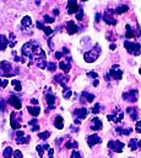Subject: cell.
<instances>
[{
	"label": "cell",
	"instance_id": "3957f363",
	"mask_svg": "<svg viewBox=\"0 0 141 158\" xmlns=\"http://www.w3.org/2000/svg\"><path fill=\"white\" fill-rule=\"evenodd\" d=\"M99 54H101V48H99V46H98V44H96V49L93 48L92 51L86 52V53L83 54V58H85V60H86V62L92 63V62H94V60L99 57Z\"/></svg>",
	"mask_w": 141,
	"mask_h": 158
},
{
	"label": "cell",
	"instance_id": "9f6ffc18",
	"mask_svg": "<svg viewBox=\"0 0 141 158\" xmlns=\"http://www.w3.org/2000/svg\"><path fill=\"white\" fill-rule=\"evenodd\" d=\"M139 73H140V75H141V68H140V69H139Z\"/></svg>",
	"mask_w": 141,
	"mask_h": 158
},
{
	"label": "cell",
	"instance_id": "e575fe53",
	"mask_svg": "<svg viewBox=\"0 0 141 158\" xmlns=\"http://www.w3.org/2000/svg\"><path fill=\"white\" fill-rule=\"evenodd\" d=\"M47 69L50 70V72H54V70L56 69V64H55L54 62H49V63L47 64Z\"/></svg>",
	"mask_w": 141,
	"mask_h": 158
},
{
	"label": "cell",
	"instance_id": "9a60e30c",
	"mask_svg": "<svg viewBox=\"0 0 141 158\" xmlns=\"http://www.w3.org/2000/svg\"><path fill=\"white\" fill-rule=\"evenodd\" d=\"M67 80H69V78L65 77V75H63V74H55V77H54V81H55V83H59L64 89L66 88Z\"/></svg>",
	"mask_w": 141,
	"mask_h": 158
},
{
	"label": "cell",
	"instance_id": "7c38bea8",
	"mask_svg": "<svg viewBox=\"0 0 141 158\" xmlns=\"http://www.w3.org/2000/svg\"><path fill=\"white\" fill-rule=\"evenodd\" d=\"M6 101H7L10 105H12V106H13L16 110H20V109H21V106H22L21 100H20L17 96H13V95H11V96H10V98H9Z\"/></svg>",
	"mask_w": 141,
	"mask_h": 158
},
{
	"label": "cell",
	"instance_id": "484cf974",
	"mask_svg": "<svg viewBox=\"0 0 141 158\" xmlns=\"http://www.w3.org/2000/svg\"><path fill=\"white\" fill-rule=\"evenodd\" d=\"M125 28H126L125 38H134V37H135V33H134V30L131 28V26H130V25H126Z\"/></svg>",
	"mask_w": 141,
	"mask_h": 158
},
{
	"label": "cell",
	"instance_id": "f6af8a7d",
	"mask_svg": "<svg viewBox=\"0 0 141 158\" xmlns=\"http://www.w3.org/2000/svg\"><path fill=\"white\" fill-rule=\"evenodd\" d=\"M5 104H6V100H0V111H5Z\"/></svg>",
	"mask_w": 141,
	"mask_h": 158
},
{
	"label": "cell",
	"instance_id": "8992f818",
	"mask_svg": "<svg viewBox=\"0 0 141 158\" xmlns=\"http://www.w3.org/2000/svg\"><path fill=\"white\" fill-rule=\"evenodd\" d=\"M137 96H139V93H137L136 89L129 90V91L123 94V99L125 101H129V102H136L137 101Z\"/></svg>",
	"mask_w": 141,
	"mask_h": 158
},
{
	"label": "cell",
	"instance_id": "5bb4252c",
	"mask_svg": "<svg viewBox=\"0 0 141 158\" xmlns=\"http://www.w3.org/2000/svg\"><path fill=\"white\" fill-rule=\"evenodd\" d=\"M101 142H102V138L98 135H96V133H93V135H91V136L87 137V143H88L90 147H93L94 144H98Z\"/></svg>",
	"mask_w": 141,
	"mask_h": 158
},
{
	"label": "cell",
	"instance_id": "d4e9b609",
	"mask_svg": "<svg viewBox=\"0 0 141 158\" xmlns=\"http://www.w3.org/2000/svg\"><path fill=\"white\" fill-rule=\"evenodd\" d=\"M29 142V136H20V137H16V143L17 144H25V143H28Z\"/></svg>",
	"mask_w": 141,
	"mask_h": 158
},
{
	"label": "cell",
	"instance_id": "5b68a950",
	"mask_svg": "<svg viewBox=\"0 0 141 158\" xmlns=\"http://www.w3.org/2000/svg\"><path fill=\"white\" fill-rule=\"evenodd\" d=\"M123 69H120V67L118 65V64H114L110 69H109V75L113 78V79H115V80H120L121 78H123Z\"/></svg>",
	"mask_w": 141,
	"mask_h": 158
},
{
	"label": "cell",
	"instance_id": "83f0119b",
	"mask_svg": "<svg viewBox=\"0 0 141 158\" xmlns=\"http://www.w3.org/2000/svg\"><path fill=\"white\" fill-rule=\"evenodd\" d=\"M64 147L65 148H77L78 147V143L76 142V141H74V139H69L67 142H65V144H64Z\"/></svg>",
	"mask_w": 141,
	"mask_h": 158
},
{
	"label": "cell",
	"instance_id": "f1b7e54d",
	"mask_svg": "<svg viewBox=\"0 0 141 158\" xmlns=\"http://www.w3.org/2000/svg\"><path fill=\"white\" fill-rule=\"evenodd\" d=\"M12 154H13V152H12V148L9 146V147H6L5 149H4V152H2V156L5 157V158H12Z\"/></svg>",
	"mask_w": 141,
	"mask_h": 158
},
{
	"label": "cell",
	"instance_id": "9c48e42d",
	"mask_svg": "<svg viewBox=\"0 0 141 158\" xmlns=\"http://www.w3.org/2000/svg\"><path fill=\"white\" fill-rule=\"evenodd\" d=\"M87 112L88 110L86 107H81V109H76L74 111V115L76 116V120H75V123H80V120H83L86 116H87Z\"/></svg>",
	"mask_w": 141,
	"mask_h": 158
},
{
	"label": "cell",
	"instance_id": "8fae6325",
	"mask_svg": "<svg viewBox=\"0 0 141 158\" xmlns=\"http://www.w3.org/2000/svg\"><path fill=\"white\" fill-rule=\"evenodd\" d=\"M78 5H77V1L76 0H69L67 1V14H76L78 11Z\"/></svg>",
	"mask_w": 141,
	"mask_h": 158
},
{
	"label": "cell",
	"instance_id": "60d3db41",
	"mask_svg": "<svg viewBox=\"0 0 141 158\" xmlns=\"http://www.w3.org/2000/svg\"><path fill=\"white\" fill-rule=\"evenodd\" d=\"M87 77H90V78H92V79L96 80V79L98 78V74H97L96 72H88V73H87Z\"/></svg>",
	"mask_w": 141,
	"mask_h": 158
},
{
	"label": "cell",
	"instance_id": "2e32d148",
	"mask_svg": "<svg viewBox=\"0 0 141 158\" xmlns=\"http://www.w3.org/2000/svg\"><path fill=\"white\" fill-rule=\"evenodd\" d=\"M102 127H103V123H102V121L98 118V117H93L92 118V125H91V130L92 131H99V130H102Z\"/></svg>",
	"mask_w": 141,
	"mask_h": 158
},
{
	"label": "cell",
	"instance_id": "b9f144b4",
	"mask_svg": "<svg viewBox=\"0 0 141 158\" xmlns=\"http://www.w3.org/2000/svg\"><path fill=\"white\" fill-rule=\"evenodd\" d=\"M135 131L137 133H141V120L140 121H136V126H135Z\"/></svg>",
	"mask_w": 141,
	"mask_h": 158
},
{
	"label": "cell",
	"instance_id": "277c9868",
	"mask_svg": "<svg viewBox=\"0 0 141 158\" xmlns=\"http://www.w3.org/2000/svg\"><path fill=\"white\" fill-rule=\"evenodd\" d=\"M55 99H56L55 95L50 91L49 88H47V93H45V95H44V101H45L47 105H48V111L54 109V106H55Z\"/></svg>",
	"mask_w": 141,
	"mask_h": 158
},
{
	"label": "cell",
	"instance_id": "d6986e66",
	"mask_svg": "<svg viewBox=\"0 0 141 158\" xmlns=\"http://www.w3.org/2000/svg\"><path fill=\"white\" fill-rule=\"evenodd\" d=\"M126 112L130 115V117H131L132 121H137L139 112H137V109H136V107H131V106H129V107H126Z\"/></svg>",
	"mask_w": 141,
	"mask_h": 158
},
{
	"label": "cell",
	"instance_id": "11a10c76",
	"mask_svg": "<svg viewBox=\"0 0 141 158\" xmlns=\"http://www.w3.org/2000/svg\"><path fill=\"white\" fill-rule=\"evenodd\" d=\"M98 85V79H96L94 81H93V86H97Z\"/></svg>",
	"mask_w": 141,
	"mask_h": 158
},
{
	"label": "cell",
	"instance_id": "f35d334b",
	"mask_svg": "<svg viewBox=\"0 0 141 158\" xmlns=\"http://www.w3.org/2000/svg\"><path fill=\"white\" fill-rule=\"evenodd\" d=\"M99 111H101V109H99V104H98V102H96V104H94V106L92 107V112H93V114H98Z\"/></svg>",
	"mask_w": 141,
	"mask_h": 158
},
{
	"label": "cell",
	"instance_id": "ffe728a7",
	"mask_svg": "<svg viewBox=\"0 0 141 158\" xmlns=\"http://www.w3.org/2000/svg\"><path fill=\"white\" fill-rule=\"evenodd\" d=\"M93 99H94V95L93 94H90L87 91H83L82 93V96H81V102H86V101L91 102V101H93Z\"/></svg>",
	"mask_w": 141,
	"mask_h": 158
},
{
	"label": "cell",
	"instance_id": "30bf717a",
	"mask_svg": "<svg viewBox=\"0 0 141 158\" xmlns=\"http://www.w3.org/2000/svg\"><path fill=\"white\" fill-rule=\"evenodd\" d=\"M66 32L69 35H75V33L78 32V26L75 23V21L70 20V21L66 22Z\"/></svg>",
	"mask_w": 141,
	"mask_h": 158
},
{
	"label": "cell",
	"instance_id": "d6a6232c",
	"mask_svg": "<svg viewBox=\"0 0 141 158\" xmlns=\"http://www.w3.org/2000/svg\"><path fill=\"white\" fill-rule=\"evenodd\" d=\"M71 95H72L71 89L65 88V89H64V91H63V96H64V99H70V98H71Z\"/></svg>",
	"mask_w": 141,
	"mask_h": 158
},
{
	"label": "cell",
	"instance_id": "1f68e13d",
	"mask_svg": "<svg viewBox=\"0 0 141 158\" xmlns=\"http://www.w3.org/2000/svg\"><path fill=\"white\" fill-rule=\"evenodd\" d=\"M21 23H22V26H26V27H28V26H31V23H32V20H31V17H29V16H25V17L22 19Z\"/></svg>",
	"mask_w": 141,
	"mask_h": 158
},
{
	"label": "cell",
	"instance_id": "7dc6e473",
	"mask_svg": "<svg viewBox=\"0 0 141 158\" xmlns=\"http://www.w3.org/2000/svg\"><path fill=\"white\" fill-rule=\"evenodd\" d=\"M53 153H54V149L53 148H49L48 149V158H53Z\"/></svg>",
	"mask_w": 141,
	"mask_h": 158
},
{
	"label": "cell",
	"instance_id": "6da1fadb",
	"mask_svg": "<svg viewBox=\"0 0 141 158\" xmlns=\"http://www.w3.org/2000/svg\"><path fill=\"white\" fill-rule=\"evenodd\" d=\"M17 69V68H16ZM10 62L7 60H2L0 63V75L1 77H5V78H10V77H13L16 74H18V70H16Z\"/></svg>",
	"mask_w": 141,
	"mask_h": 158
},
{
	"label": "cell",
	"instance_id": "816d5d0a",
	"mask_svg": "<svg viewBox=\"0 0 141 158\" xmlns=\"http://www.w3.org/2000/svg\"><path fill=\"white\" fill-rule=\"evenodd\" d=\"M101 19V14H96V22H98Z\"/></svg>",
	"mask_w": 141,
	"mask_h": 158
},
{
	"label": "cell",
	"instance_id": "8d00e7d4",
	"mask_svg": "<svg viewBox=\"0 0 141 158\" xmlns=\"http://www.w3.org/2000/svg\"><path fill=\"white\" fill-rule=\"evenodd\" d=\"M43 19H44L43 21H44V22H47V23H51V22H54V20H55L54 17H50V16H48V15H44V16H43Z\"/></svg>",
	"mask_w": 141,
	"mask_h": 158
},
{
	"label": "cell",
	"instance_id": "f546056e",
	"mask_svg": "<svg viewBox=\"0 0 141 158\" xmlns=\"http://www.w3.org/2000/svg\"><path fill=\"white\" fill-rule=\"evenodd\" d=\"M129 10V7L126 6V5H120V6H118L116 9H115V14H123V12H126Z\"/></svg>",
	"mask_w": 141,
	"mask_h": 158
},
{
	"label": "cell",
	"instance_id": "f907efd6",
	"mask_svg": "<svg viewBox=\"0 0 141 158\" xmlns=\"http://www.w3.org/2000/svg\"><path fill=\"white\" fill-rule=\"evenodd\" d=\"M31 102H32L33 105H36V106H37V104H38V100H37V99H32V100H31Z\"/></svg>",
	"mask_w": 141,
	"mask_h": 158
},
{
	"label": "cell",
	"instance_id": "4fadbf2b",
	"mask_svg": "<svg viewBox=\"0 0 141 158\" xmlns=\"http://www.w3.org/2000/svg\"><path fill=\"white\" fill-rule=\"evenodd\" d=\"M10 117H11V118H10L11 128H13V130L18 131V128H21V123H20V118H17V120H16V112H15V111H12Z\"/></svg>",
	"mask_w": 141,
	"mask_h": 158
},
{
	"label": "cell",
	"instance_id": "e0dca14e",
	"mask_svg": "<svg viewBox=\"0 0 141 158\" xmlns=\"http://www.w3.org/2000/svg\"><path fill=\"white\" fill-rule=\"evenodd\" d=\"M70 62H71V58H67L66 60H61V62L59 63V68H60L64 73H69V70H70V68H71Z\"/></svg>",
	"mask_w": 141,
	"mask_h": 158
},
{
	"label": "cell",
	"instance_id": "7a4b0ae2",
	"mask_svg": "<svg viewBox=\"0 0 141 158\" xmlns=\"http://www.w3.org/2000/svg\"><path fill=\"white\" fill-rule=\"evenodd\" d=\"M124 47L128 51V53L139 56L141 53V44L137 42H130V41H124Z\"/></svg>",
	"mask_w": 141,
	"mask_h": 158
},
{
	"label": "cell",
	"instance_id": "c3c4849f",
	"mask_svg": "<svg viewBox=\"0 0 141 158\" xmlns=\"http://www.w3.org/2000/svg\"><path fill=\"white\" fill-rule=\"evenodd\" d=\"M61 57H63V53L61 52H55V58L56 59H60Z\"/></svg>",
	"mask_w": 141,
	"mask_h": 158
},
{
	"label": "cell",
	"instance_id": "d590c367",
	"mask_svg": "<svg viewBox=\"0 0 141 158\" xmlns=\"http://www.w3.org/2000/svg\"><path fill=\"white\" fill-rule=\"evenodd\" d=\"M36 149H37V152H38V154H39V157H43V154H44V147L43 146H40V144H38L37 147H36Z\"/></svg>",
	"mask_w": 141,
	"mask_h": 158
},
{
	"label": "cell",
	"instance_id": "4dcf8cb0",
	"mask_svg": "<svg viewBox=\"0 0 141 158\" xmlns=\"http://www.w3.org/2000/svg\"><path fill=\"white\" fill-rule=\"evenodd\" d=\"M11 84L13 85V88H15V90H16V91H21V90H22V86H21V83H20V80H17V79H13V80L11 81Z\"/></svg>",
	"mask_w": 141,
	"mask_h": 158
},
{
	"label": "cell",
	"instance_id": "52a82bcc",
	"mask_svg": "<svg viewBox=\"0 0 141 158\" xmlns=\"http://www.w3.org/2000/svg\"><path fill=\"white\" fill-rule=\"evenodd\" d=\"M114 14H115V10L108 9V10L103 14V20H104V22L108 23V25H115V23H116V20L113 17Z\"/></svg>",
	"mask_w": 141,
	"mask_h": 158
},
{
	"label": "cell",
	"instance_id": "db71d44e",
	"mask_svg": "<svg viewBox=\"0 0 141 158\" xmlns=\"http://www.w3.org/2000/svg\"><path fill=\"white\" fill-rule=\"evenodd\" d=\"M115 48H116V46H115V44H113V43H112V44H110V49H112V51H114V49H115Z\"/></svg>",
	"mask_w": 141,
	"mask_h": 158
},
{
	"label": "cell",
	"instance_id": "7402d4cb",
	"mask_svg": "<svg viewBox=\"0 0 141 158\" xmlns=\"http://www.w3.org/2000/svg\"><path fill=\"white\" fill-rule=\"evenodd\" d=\"M9 40H7V37L6 36H4V35H0V51H4V49H6V47L9 46Z\"/></svg>",
	"mask_w": 141,
	"mask_h": 158
},
{
	"label": "cell",
	"instance_id": "ee69618b",
	"mask_svg": "<svg viewBox=\"0 0 141 158\" xmlns=\"http://www.w3.org/2000/svg\"><path fill=\"white\" fill-rule=\"evenodd\" d=\"M43 31H44V33H45V35H48V36H49V35H51V33L54 32V31H53V30H51L50 27H48V26H45Z\"/></svg>",
	"mask_w": 141,
	"mask_h": 158
},
{
	"label": "cell",
	"instance_id": "f5cc1de1",
	"mask_svg": "<svg viewBox=\"0 0 141 158\" xmlns=\"http://www.w3.org/2000/svg\"><path fill=\"white\" fill-rule=\"evenodd\" d=\"M53 14L56 16V15H59V11H58V9H55V10H53Z\"/></svg>",
	"mask_w": 141,
	"mask_h": 158
},
{
	"label": "cell",
	"instance_id": "bcb514c9",
	"mask_svg": "<svg viewBox=\"0 0 141 158\" xmlns=\"http://www.w3.org/2000/svg\"><path fill=\"white\" fill-rule=\"evenodd\" d=\"M9 84V80L7 79H2V83H1V88H6Z\"/></svg>",
	"mask_w": 141,
	"mask_h": 158
},
{
	"label": "cell",
	"instance_id": "ab89813d",
	"mask_svg": "<svg viewBox=\"0 0 141 158\" xmlns=\"http://www.w3.org/2000/svg\"><path fill=\"white\" fill-rule=\"evenodd\" d=\"M71 158H82V156H81V153L78 152V151H74L72 153H71Z\"/></svg>",
	"mask_w": 141,
	"mask_h": 158
},
{
	"label": "cell",
	"instance_id": "cb8c5ba5",
	"mask_svg": "<svg viewBox=\"0 0 141 158\" xmlns=\"http://www.w3.org/2000/svg\"><path fill=\"white\" fill-rule=\"evenodd\" d=\"M28 125L32 126V128H31L32 132H36V131L39 130V125H38V120L37 118H32L31 121H28Z\"/></svg>",
	"mask_w": 141,
	"mask_h": 158
},
{
	"label": "cell",
	"instance_id": "603a6c76",
	"mask_svg": "<svg viewBox=\"0 0 141 158\" xmlns=\"http://www.w3.org/2000/svg\"><path fill=\"white\" fill-rule=\"evenodd\" d=\"M54 126H55L58 130H61V128L64 127L63 117H61L60 115H58V116H55V117H54Z\"/></svg>",
	"mask_w": 141,
	"mask_h": 158
},
{
	"label": "cell",
	"instance_id": "7bdbcfd3",
	"mask_svg": "<svg viewBox=\"0 0 141 158\" xmlns=\"http://www.w3.org/2000/svg\"><path fill=\"white\" fill-rule=\"evenodd\" d=\"M13 158H23V156H22V153H21V151H18V149H16V151L13 152Z\"/></svg>",
	"mask_w": 141,
	"mask_h": 158
},
{
	"label": "cell",
	"instance_id": "74e56055",
	"mask_svg": "<svg viewBox=\"0 0 141 158\" xmlns=\"http://www.w3.org/2000/svg\"><path fill=\"white\" fill-rule=\"evenodd\" d=\"M82 16H83V9L80 7L78 11L76 12V19H77V20H82Z\"/></svg>",
	"mask_w": 141,
	"mask_h": 158
},
{
	"label": "cell",
	"instance_id": "44dd1931",
	"mask_svg": "<svg viewBox=\"0 0 141 158\" xmlns=\"http://www.w3.org/2000/svg\"><path fill=\"white\" fill-rule=\"evenodd\" d=\"M27 111H28L33 117H37V116L40 114V107H39V106H28V107H27Z\"/></svg>",
	"mask_w": 141,
	"mask_h": 158
},
{
	"label": "cell",
	"instance_id": "ba28073f",
	"mask_svg": "<svg viewBox=\"0 0 141 158\" xmlns=\"http://www.w3.org/2000/svg\"><path fill=\"white\" fill-rule=\"evenodd\" d=\"M124 147H125V144H124L121 141H119V139L109 141V142H108V148H110V149H113L114 152H118V153L123 152Z\"/></svg>",
	"mask_w": 141,
	"mask_h": 158
},
{
	"label": "cell",
	"instance_id": "681fc988",
	"mask_svg": "<svg viewBox=\"0 0 141 158\" xmlns=\"http://www.w3.org/2000/svg\"><path fill=\"white\" fill-rule=\"evenodd\" d=\"M20 136H25V132L23 131H16V137H20Z\"/></svg>",
	"mask_w": 141,
	"mask_h": 158
},
{
	"label": "cell",
	"instance_id": "4316f807",
	"mask_svg": "<svg viewBox=\"0 0 141 158\" xmlns=\"http://www.w3.org/2000/svg\"><path fill=\"white\" fill-rule=\"evenodd\" d=\"M132 130H134V128H121V127H118V128H115V131H116L119 135H124V136H128V135H130V133L132 132Z\"/></svg>",
	"mask_w": 141,
	"mask_h": 158
},
{
	"label": "cell",
	"instance_id": "836d02e7",
	"mask_svg": "<svg viewBox=\"0 0 141 158\" xmlns=\"http://www.w3.org/2000/svg\"><path fill=\"white\" fill-rule=\"evenodd\" d=\"M49 136H50V132H49V131H45V132H40V133H38V137H39L40 139H43V141H45Z\"/></svg>",
	"mask_w": 141,
	"mask_h": 158
},
{
	"label": "cell",
	"instance_id": "ac0fdd59",
	"mask_svg": "<svg viewBox=\"0 0 141 158\" xmlns=\"http://www.w3.org/2000/svg\"><path fill=\"white\" fill-rule=\"evenodd\" d=\"M129 147L131 151H136V149H141V139H137V138H131L130 142H129Z\"/></svg>",
	"mask_w": 141,
	"mask_h": 158
}]
</instances>
